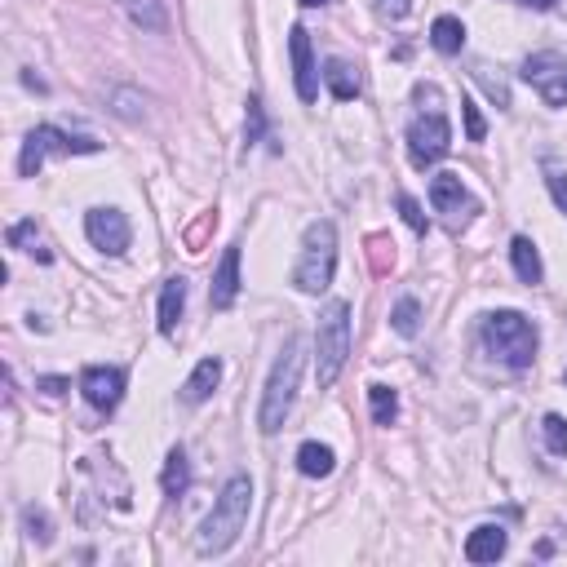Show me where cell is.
<instances>
[{
    "instance_id": "cell-17",
    "label": "cell",
    "mask_w": 567,
    "mask_h": 567,
    "mask_svg": "<svg viewBox=\"0 0 567 567\" xmlns=\"http://www.w3.org/2000/svg\"><path fill=\"white\" fill-rule=\"evenodd\" d=\"M510 262H514V275H519L523 284H541L545 280L541 253H536V244L528 240V235H514L510 240Z\"/></svg>"
},
{
    "instance_id": "cell-9",
    "label": "cell",
    "mask_w": 567,
    "mask_h": 567,
    "mask_svg": "<svg viewBox=\"0 0 567 567\" xmlns=\"http://www.w3.org/2000/svg\"><path fill=\"white\" fill-rule=\"evenodd\" d=\"M85 235H89V244H94L98 253L120 257L133 240V226L120 209H89L85 213Z\"/></svg>"
},
{
    "instance_id": "cell-1",
    "label": "cell",
    "mask_w": 567,
    "mask_h": 567,
    "mask_svg": "<svg viewBox=\"0 0 567 567\" xmlns=\"http://www.w3.org/2000/svg\"><path fill=\"white\" fill-rule=\"evenodd\" d=\"M249 510H253V483H249V474H231V479H226V488L218 492V501H213L209 519L200 523L195 554L213 559V554L231 550V545L240 541L244 523H249Z\"/></svg>"
},
{
    "instance_id": "cell-22",
    "label": "cell",
    "mask_w": 567,
    "mask_h": 567,
    "mask_svg": "<svg viewBox=\"0 0 567 567\" xmlns=\"http://www.w3.org/2000/svg\"><path fill=\"white\" fill-rule=\"evenodd\" d=\"M125 14L142 32H164V27H169V14H164L160 0H125Z\"/></svg>"
},
{
    "instance_id": "cell-23",
    "label": "cell",
    "mask_w": 567,
    "mask_h": 567,
    "mask_svg": "<svg viewBox=\"0 0 567 567\" xmlns=\"http://www.w3.org/2000/svg\"><path fill=\"white\" fill-rule=\"evenodd\" d=\"M390 328H395L399 337H417L421 333V306H417V297H399L395 311H390Z\"/></svg>"
},
{
    "instance_id": "cell-10",
    "label": "cell",
    "mask_w": 567,
    "mask_h": 567,
    "mask_svg": "<svg viewBox=\"0 0 567 567\" xmlns=\"http://www.w3.org/2000/svg\"><path fill=\"white\" fill-rule=\"evenodd\" d=\"M80 395L94 412H116L120 399H125V368H102L89 364L80 373Z\"/></svg>"
},
{
    "instance_id": "cell-24",
    "label": "cell",
    "mask_w": 567,
    "mask_h": 567,
    "mask_svg": "<svg viewBox=\"0 0 567 567\" xmlns=\"http://www.w3.org/2000/svg\"><path fill=\"white\" fill-rule=\"evenodd\" d=\"M368 404H373V421L377 426H390L399 417V395L390 386H368Z\"/></svg>"
},
{
    "instance_id": "cell-27",
    "label": "cell",
    "mask_w": 567,
    "mask_h": 567,
    "mask_svg": "<svg viewBox=\"0 0 567 567\" xmlns=\"http://www.w3.org/2000/svg\"><path fill=\"white\" fill-rule=\"evenodd\" d=\"M9 249H23V253H36V222L32 218H23V222H14L9 226ZM40 257V253H36Z\"/></svg>"
},
{
    "instance_id": "cell-16",
    "label": "cell",
    "mask_w": 567,
    "mask_h": 567,
    "mask_svg": "<svg viewBox=\"0 0 567 567\" xmlns=\"http://www.w3.org/2000/svg\"><path fill=\"white\" fill-rule=\"evenodd\" d=\"M182 311H187V280L173 275V280H164V293H160V333L164 337L178 333Z\"/></svg>"
},
{
    "instance_id": "cell-18",
    "label": "cell",
    "mask_w": 567,
    "mask_h": 567,
    "mask_svg": "<svg viewBox=\"0 0 567 567\" xmlns=\"http://www.w3.org/2000/svg\"><path fill=\"white\" fill-rule=\"evenodd\" d=\"M160 488H164V497H187V488H191V461H187V452L182 448H173L169 457H164V470H160Z\"/></svg>"
},
{
    "instance_id": "cell-2",
    "label": "cell",
    "mask_w": 567,
    "mask_h": 567,
    "mask_svg": "<svg viewBox=\"0 0 567 567\" xmlns=\"http://www.w3.org/2000/svg\"><path fill=\"white\" fill-rule=\"evenodd\" d=\"M297 386H302V337H288L280 359L271 368V381L262 390V408H257V430L262 435H280L288 412H293Z\"/></svg>"
},
{
    "instance_id": "cell-12",
    "label": "cell",
    "mask_w": 567,
    "mask_h": 567,
    "mask_svg": "<svg viewBox=\"0 0 567 567\" xmlns=\"http://www.w3.org/2000/svg\"><path fill=\"white\" fill-rule=\"evenodd\" d=\"M288 54H293V89L302 102L319 98V71H315V54H311V32L293 27L288 32Z\"/></svg>"
},
{
    "instance_id": "cell-11",
    "label": "cell",
    "mask_w": 567,
    "mask_h": 567,
    "mask_svg": "<svg viewBox=\"0 0 567 567\" xmlns=\"http://www.w3.org/2000/svg\"><path fill=\"white\" fill-rule=\"evenodd\" d=\"M430 204H435V213H448L452 226H466L474 213H479V204L470 200L466 182H461L457 173H435V178H430Z\"/></svg>"
},
{
    "instance_id": "cell-3",
    "label": "cell",
    "mask_w": 567,
    "mask_h": 567,
    "mask_svg": "<svg viewBox=\"0 0 567 567\" xmlns=\"http://www.w3.org/2000/svg\"><path fill=\"white\" fill-rule=\"evenodd\" d=\"M536 324L523 311H492L483 319V350H488L497 364H505L510 373H523L536 359Z\"/></svg>"
},
{
    "instance_id": "cell-14",
    "label": "cell",
    "mask_w": 567,
    "mask_h": 567,
    "mask_svg": "<svg viewBox=\"0 0 567 567\" xmlns=\"http://www.w3.org/2000/svg\"><path fill=\"white\" fill-rule=\"evenodd\" d=\"M218 381H222V359H218V355L200 359V364H195V373L182 381V404H187V408L209 404L213 390H218Z\"/></svg>"
},
{
    "instance_id": "cell-8",
    "label": "cell",
    "mask_w": 567,
    "mask_h": 567,
    "mask_svg": "<svg viewBox=\"0 0 567 567\" xmlns=\"http://www.w3.org/2000/svg\"><path fill=\"white\" fill-rule=\"evenodd\" d=\"M523 80L541 94L545 107H567V58L559 54H532L528 63H523Z\"/></svg>"
},
{
    "instance_id": "cell-37",
    "label": "cell",
    "mask_w": 567,
    "mask_h": 567,
    "mask_svg": "<svg viewBox=\"0 0 567 567\" xmlns=\"http://www.w3.org/2000/svg\"><path fill=\"white\" fill-rule=\"evenodd\" d=\"M563 381H567V373H563Z\"/></svg>"
},
{
    "instance_id": "cell-30",
    "label": "cell",
    "mask_w": 567,
    "mask_h": 567,
    "mask_svg": "<svg viewBox=\"0 0 567 567\" xmlns=\"http://www.w3.org/2000/svg\"><path fill=\"white\" fill-rule=\"evenodd\" d=\"M368 257H373V271H390V262H395V244L386 240V235H373V240H368Z\"/></svg>"
},
{
    "instance_id": "cell-15",
    "label": "cell",
    "mask_w": 567,
    "mask_h": 567,
    "mask_svg": "<svg viewBox=\"0 0 567 567\" xmlns=\"http://www.w3.org/2000/svg\"><path fill=\"white\" fill-rule=\"evenodd\" d=\"M505 545H510V532H505L501 523H483V528H474L466 536V559L470 563H497L505 554Z\"/></svg>"
},
{
    "instance_id": "cell-28",
    "label": "cell",
    "mask_w": 567,
    "mask_h": 567,
    "mask_svg": "<svg viewBox=\"0 0 567 567\" xmlns=\"http://www.w3.org/2000/svg\"><path fill=\"white\" fill-rule=\"evenodd\" d=\"M541 173H545V187H550L554 204H559V209L567 213V173H563L554 160H545V164H541Z\"/></svg>"
},
{
    "instance_id": "cell-35",
    "label": "cell",
    "mask_w": 567,
    "mask_h": 567,
    "mask_svg": "<svg viewBox=\"0 0 567 567\" xmlns=\"http://www.w3.org/2000/svg\"><path fill=\"white\" fill-rule=\"evenodd\" d=\"M519 5H528V9H554L559 0H519Z\"/></svg>"
},
{
    "instance_id": "cell-26",
    "label": "cell",
    "mask_w": 567,
    "mask_h": 567,
    "mask_svg": "<svg viewBox=\"0 0 567 567\" xmlns=\"http://www.w3.org/2000/svg\"><path fill=\"white\" fill-rule=\"evenodd\" d=\"M541 435H545V448H550L554 457H567V417L550 412V417L541 421Z\"/></svg>"
},
{
    "instance_id": "cell-34",
    "label": "cell",
    "mask_w": 567,
    "mask_h": 567,
    "mask_svg": "<svg viewBox=\"0 0 567 567\" xmlns=\"http://www.w3.org/2000/svg\"><path fill=\"white\" fill-rule=\"evenodd\" d=\"M67 386H71V381H67V377H40V381H36V390H45V395H54V399H58V395H63V390H67Z\"/></svg>"
},
{
    "instance_id": "cell-33",
    "label": "cell",
    "mask_w": 567,
    "mask_h": 567,
    "mask_svg": "<svg viewBox=\"0 0 567 567\" xmlns=\"http://www.w3.org/2000/svg\"><path fill=\"white\" fill-rule=\"evenodd\" d=\"M377 14L386 18V23H399V18L412 14V0H377Z\"/></svg>"
},
{
    "instance_id": "cell-21",
    "label": "cell",
    "mask_w": 567,
    "mask_h": 567,
    "mask_svg": "<svg viewBox=\"0 0 567 567\" xmlns=\"http://www.w3.org/2000/svg\"><path fill=\"white\" fill-rule=\"evenodd\" d=\"M333 466H337V457H333V448L328 443H302L297 448V470L306 474V479H328L333 474Z\"/></svg>"
},
{
    "instance_id": "cell-5",
    "label": "cell",
    "mask_w": 567,
    "mask_h": 567,
    "mask_svg": "<svg viewBox=\"0 0 567 567\" xmlns=\"http://www.w3.org/2000/svg\"><path fill=\"white\" fill-rule=\"evenodd\" d=\"M350 359V306L342 297H333V302L324 306V315H319L315 324V377L319 386H333L337 377H342Z\"/></svg>"
},
{
    "instance_id": "cell-36",
    "label": "cell",
    "mask_w": 567,
    "mask_h": 567,
    "mask_svg": "<svg viewBox=\"0 0 567 567\" xmlns=\"http://www.w3.org/2000/svg\"><path fill=\"white\" fill-rule=\"evenodd\" d=\"M297 5H328V0H297Z\"/></svg>"
},
{
    "instance_id": "cell-13",
    "label": "cell",
    "mask_w": 567,
    "mask_h": 567,
    "mask_svg": "<svg viewBox=\"0 0 567 567\" xmlns=\"http://www.w3.org/2000/svg\"><path fill=\"white\" fill-rule=\"evenodd\" d=\"M235 297H240V244H226L218 271H213V284H209V302H213V311H231Z\"/></svg>"
},
{
    "instance_id": "cell-25",
    "label": "cell",
    "mask_w": 567,
    "mask_h": 567,
    "mask_svg": "<svg viewBox=\"0 0 567 567\" xmlns=\"http://www.w3.org/2000/svg\"><path fill=\"white\" fill-rule=\"evenodd\" d=\"M23 528H27V536H32L36 545H49V541H54V519H49L40 505H27V510H23Z\"/></svg>"
},
{
    "instance_id": "cell-7",
    "label": "cell",
    "mask_w": 567,
    "mask_h": 567,
    "mask_svg": "<svg viewBox=\"0 0 567 567\" xmlns=\"http://www.w3.org/2000/svg\"><path fill=\"white\" fill-rule=\"evenodd\" d=\"M448 151H452V125H448V116H443L439 107L421 111V116L408 125V160L417 164V169H430V164H439Z\"/></svg>"
},
{
    "instance_id": "cell-31",
    "label": "cell",
    "mask_w": 567,
    "mask_h": 567,
    "mask_svg": "<svg viewBox=\"0 0 567 567\" xmlns=\"http://www.w3.org/2000/svg\"><path fill=\"white\" fill-rule=\"evenodd\" d=\"M262 133H266L262 102H257V98H249V125H244V142H249V147H257V142H262Z\"/></svg>"
},
{
    "instance_id": "cell-20",
    "label": "cell",
    "mask_w": 567,
    "mask_h": 567,
    "mask_svg": "<svg viewBox=\"0 0 567 567\" xmlns=\"http://www.w3.org/2000/svg\"><path fill=\"white\" fill-rule=\"evenodd\" d=\"M430 45H435L443 58H457L461 49H466V27H461V18H452V14L435 18V27H430Z\"/></svg>"
},
{
    "instance_id": "cell-29",
    "label": "cell",
    "mask_w": 567,
    "mask_h": 567,
    "mask_svg": "<svg viewBox=\"0 0 567 567\" xmlns=\"http://www.w3.org/2000/svg\"><path fill=\"white\" fill-rule=\"evenodd\" d=\"M461 116H466V138H470V142H483V138H488V120H483V111L474 107L470 98H461Z\"/></svg>"
},
{
    "instance_id": "cell-6",
    "label": "cell",
    "mask_w": 567,
    "mask_h": 567,
    "mask_svg": "<svg viewBox=\"0 0 567 567\" xmlns=\"http://www.w3.org/2000/svg\"><path fill=\"white\" fill-rule=\"evenodd\" d=\"M102 142L98 138H85V133H63L54 125H36L32 133L23 138V156H18V173L23 178H36L45 156H98Z\"/></svg>"
},
{
    "instance_id": "cell-19",
    "label": "cell",
    "mask_w": 567,
    "mask_h": 567,
    "mask_svg": "<svg viewBox=\"0 0 567 567\" xmlns=\"http://www.w3.org/2000/svg\"><path fill=\"white\" fill-rule=\"evenodd\" d=\"M324 85L337 102H355L359 98V76H355V67H350L346 58H328L324 63Z\"/></svg>"
},
{
    "instance_id": "cell-4",
    "label": "cell",
    "mask_w": 567,
    "mask_h": 567,
    "mask_svg": "<svg viewBox=\"0 0 567 567\" xmlns=\"http://www.w3.org/2000/svg\"><path fill=\"white\" fill-rule=\"evenodd\" d=\"M333 275H337V226L328 218H319L302 235V257L293 266V288L315 297L333 284Z\"/></svg>"
},
{
    "instance_id": "cell-32",
    "label": "cell",
    "mask_w": 567,
    "mask_h": 567,
    "mask_svg": "<svg viewBox=\"0 0 567 567\" xmlns=\"http://www.w3.org/2000/svg\"><path fill=\"white\" fill-rule=\"evenodd\" d=\"M399 213H404V222L412 226V231H417V235H426V226H430V222H426V213H421V204L412 200L408 191L399 195Z\"/></svg>"
}]
</instances>
